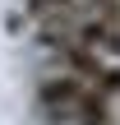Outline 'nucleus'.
I'll return each instance as SVG.
<instances>
[{
	"mask_svg": "<svg viewBox=\"0 0 120 125\" xmlns=\"http://www.w3.org/2000/svg\"><path fill=\"white\" fill-rule=\"evenodd\" d=\"M92 14H97L106 28H120V0H92Z\"/></svg>",
	"mask_w": 120,
	"mask_h": 125,
	"instance_id": "obj_3",
	"label": "nucleus"
},
{
	"mask_svg": "<svg viewBox=\"0 0 120 125\" xmlns=\"http://www.w3.org/2000/svg\"><path fill=\"white\" fill-rule=\"evenodd\" d=\"M51 51L65 60V74H74V79H83V83H97V74L106 70L102 51H92V46H83V42H55Z\"/></svg>",
	"mask_w": 120,
	"mask_h": 125,
	"instance_id": "obj_1",
	"label": "nucleus"
},
{
	"mask_svg": "<svg viewBox=\"0 0 120 125\" xmlns=\"http://www.w3.org/2000/svg\"><path fill=\"white\" fill-rule=\"evenodd\" d=\"M92 88H97L102 97H120V70H111V65H106V70L97 74V83H92Z\"/></svg>",
	"mask_w": 120,
	"mask_h": 125,
	"instance_id": "obj_2",
	"label": "nucleus"
}]
</instances>
